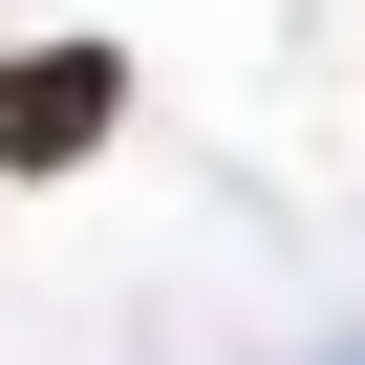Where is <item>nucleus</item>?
I'll return each mask as SVG.
<instances>
[{
  "instance_id": "nucleus-1",
  "label": "nucleus",
  "mask_w": 365,
  "mask_h": 365,
  "mask_svg": "<svg viewBox=\"0 0 365 365\" xmlns=\"http://www.w3.org/2000/svg\"><path fill=\"white\" fill-rule=\"evenodd\" d=\"M129 129V43H0V172H86Z\"/></svg>"
}]
</instances>
